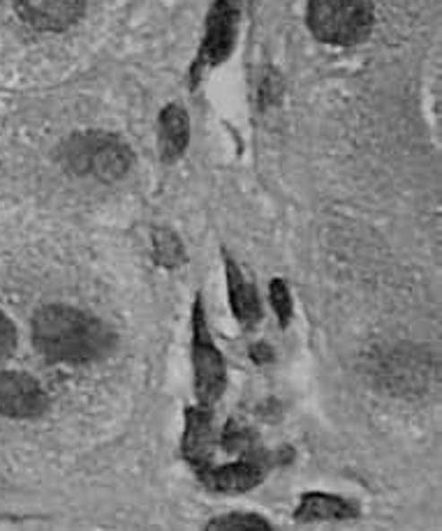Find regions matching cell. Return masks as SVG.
<instances>
[{"label":"cell","mask_w":442,"mask_h":531,"mask_svg":"<svg viewBox=\"0 0 442 531\" xmlns=\"http://www.w3.org/2000/svg\"><path fill=\"white\" fill-rule=\"evenodd\" d=\"M230 44H232V12H230V7H218L216 14L211 17L204 56L211 63L222 61L230 51Z\"/></svg>","instance_id":"12"},{"label":"cell","mask_w":442,"mask_h":531,"mask_svg":"<svg viewBox=\"0 0 442 531\" xmlns=\"http://www.w3.org/2000/svg\"><path fill=\"white\" fill-rule=\"evenodd\" d=\"M33 340L47 358L58 363H91L109 349V330L74 307L49 305L33 319Z\"/></svg>","instance_id":"1"},{"label":"cell","mask_w":442,"mask_h":531,"mask_svg":"<svg viewBox=\"0 0 442 531\" xmlns=\"http://www.w3.org/2000/svg\"><path fill=\"white\" fill-rule=\"evenodd\" d=\"M357 513L352 504L345 499L332 497V494L308 492L297 509V520L316 522V520H345Z\"/></svg>","instance_id":"10"},{"label":"cell","mask_w":442,"mask_h":531,"mask_svg":"<svg viewBox=\"0 0 442 531\" xmlns=\"http://www.w3.org/2000/svg\"><path fill=\"white\" fill-rule=\"evenodd\" d=\"M67 162L82 174L98 176L100 181H117L130 167V150L114 137L89 134L70 143Z\"/></svg>","instance_id":"4"},{"label":"cell","mask_w":442,"mask_h":531,"mask_svg":"<svg viewBox=\"0 0 442 531\" xmlns=\"http://www.w3.org/2000/svg\"><path fill=\"white\" fill-rule=\"evenodd\" d=\"M211 446H213V433H211L209 409L206 407L190 409L188 421H186V437H183V453L197 469H202V467H209Z\"/></svg>","instance_id":"8"},{"label":"cell","mask_w":442,"mask_h":531,"mask_svg":"<svg viewBox=\"0 0 442 531\" xmlns=\"http://www.w3.org/2000/svg\"><path fill=\"white\" fill-rule=\"evenodd\" d=\"M155 254H158V259H160L165 266H169V269L177 266L183 259L181 245H178V241L174 238V234H167V231H158V236H155Z\"/></svg>","instance_id":"14"},{"label":"cell","mask_w":442,"mask_h":531,"mask_svg":"<svg viewBox=\"0 0 442 531\" xmlns=\"http://www.w3.org/2000/svg\"><path fill=\"white\" fill-rule=\"evenodd\" d=\"M271 303L276 307L281 321L288 323L290 317H292V298H290V291L282 279H273L271 282Z\"/></svg>","instance_id":"15"},{"label":"cell","mask_w":442,"mask_h":531,"mask_svg":"<svg viewBox=\"0 0 442 531\" xmlns=\"http://www.w3.org/2000/svg\"><path fill=\"white\" fill-rule=\"evenodd\" d=\"M308 23L316 38L326 44H357L370 33V0H310Z\"/></svg>","instance_id":"2"},{"label":"cell","mask_w":442,"mask_h":531,"mask_svg":"<svg viewBox=\"0 0 442 531\" xmlns=\"http://www.w3.org/2000/svg\"><path fill=\"white\" fill-rule=\"evenodd\" d=\"M199 476L213 492H246L262 481V469L253 462H234L227 467H202Z\"/></svg>","instance_id":"7"},{"label":"cell","mask_w":442,"mask_h":531,"mask_svg":"<svg viewBox=\"0 0 442 531\" xmlns=\"http://www.w3.org/2000/svg\"><path fill=\"white\" fill-rule=\"evenodd\" d=\"M47 407L45 390L33 377L22 373H0V414L10 418H35Z\"/></svg>","instance_id":"5"},{"label":"cell","mask_w":442,"mask_h":531,"mask_svg":"<svg viewBox=\"0 0 442 531\" xmlns=\"http://www.w3.org/2000/svg\"><path fill=\"white\" fill-rule=\"evenodd\" d=\"M160 143L167 159H174L183 153L188 143V118L181 107H167L160 116Z\"/></svg>","instance_id":"11"},{"label":"cell","mask_w":442,"mask_h":531,"mask_svg":"<svg viewBox=\"0 0 442 531\" xmlns=\"http://www.w3.org/2000/svg\"><path fill=\"white\" fill-rule=\"evenodd\" d=\"M86 0H14L19 17L38 30L58 33L82 17Z\"/></svg>","instance_id":"6"},{"label":"cell","mask_w":442,"mask_h":531,"mask_svg":"<svg viewBox=\"0 0 442 531\" xmlns=\"http://www.w3.org/2000/svg\"><path fill=\"white\" fill-rule=\"evenodd\" d=\"M17 347V330H14V323L0 313V361H5L12 351Z\"/></svg>","instance_id":"16"},{"label":"cell","mask_w":442,"mask_h":531,"mask_svg":"<svg viewBox=\"0 0 442 531\" xmlns=\"http://www.w3.org/2000/svg\"><path fill=\"white\" fill-rule=\"evenodd\" d=\"M193 361H195V390L202 407L216 405L225 390V358L213 345L209 323H206L202 301H195L193 310Z\"/></svg>","instance_id":"3"},{"label":"cell","mask_w":442,"mask_h":531,"mask_svg":"<svg viewBox=\"0 0 442 531\" xmlns=\"http://www.w3.org/2000/svg\"><path fill=\"white\" fill-rule=\"evenodd\" d=\"M253 358H255V361H257V363L269 361V358H271L269 347H266V345H257V347H255V349H253Z\"/></svg>","instance_id":"17"},{"label":"cell","mask_w":442,"mask_h":531,"mask_svg":"<svg viewBox=\"0 0 442 531\" xmlns=\"http://www.w3.org/2000/svg\"><path fill=\"white\" fill-rule=\"evenodd\" d=\"M209 529H230V531H266L271 525L257 515H222L209 522Z\"/></svg>","instance_id":"13"},{"label":"cell","mask_w":442,"mask_h":531,"mask_svg":"<svg viewBox=\"0 0 442 531\" xmlns=\"http://www.w3.org/2000/svg\"><path fill=\"white\" fill-rule=\"evenodd\" d=\"M227 266V287H230V303L241 323H255L260 319V301L255 294L253 287L248 285V279L238 273L237 263L232 259H225Z\"/></svg>","instance_id":"9"}]
</instances>
